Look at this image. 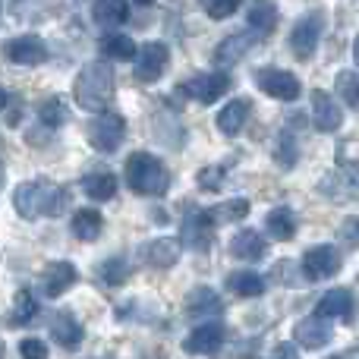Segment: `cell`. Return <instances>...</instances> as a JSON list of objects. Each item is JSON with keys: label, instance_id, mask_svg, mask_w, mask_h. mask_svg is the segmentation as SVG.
<instances>
[{"label": "cell", "instance_id": "9a60e30c", "mask_svg": "<svg viewBox=\"0 0 359 359\" xmlns=\"http://www.w3.org/2000/svg\"><path fill=\"white\" fill-rule=\"evenodd\" d=\"M76 278H79V274H76V268L69 265V262H50L41 274V287L48 297H60V293H67L69 287L76 284Z\"/></svg>", "mask_w": 359, "mask_h": 359}, {"label": "cell", "instance_id": "ab89813d", "mask_svg": "<svg viewBox=\"0 0 359 359\" xmlns=\"http://www.w3.org/2000/svg\"><path fill=\"white\" fill-rule=\"evenodd\" d=\"M4 107H6V92L0 88V111H4Z\"/></svg>", "mask_w": 359, "mask_h": 359}, {"label": "cell", "instance_id": "ac0fdd59", "mask_svg": "<svg viewBox=\"0 0 359 359\" xmlns=\"http://www.w3.org/2000/svg\"><path fill=\"white\" fill-rule=\"evenodd\" d=\"M249 111H252V104H249L246 98H233L230 104H224L221 111H217V130H221L224 136H236V133L243 130V123H246Z\"/></svg>", "mask_w": 359, "mask_h": 359}, {"label": "cell", "instance_id": "836d02e7", "mask_svg": "<svg viewBox=\"0 0 359 359\" xmlns=\"http://www.w3.org/2000/svg\"><path fill=\"white\" fill-rule=\"evenodd\" d=\"M274 158H278L280 168H293L297 164V145H293L290 133H280L278 145H274Z\"/></svg>", "mask_w": 359, "mask_h": 359}, {"label": "cell", "instance_id": "4316f807", "mask_svg": "<svg viewBox=\"0 0 359 359\" xmlns=\"http://www.w3.org/2000/svg\"><path fill=\"white\" fill-rule=\"evenodd\" d=\"M227 287L236 297H262L265 293V278L255 271H233L227 278Z\"/></svg>", "mask_w": 359, "mask_h": 359}, {"label": "cell", "instance_id": "f1b7e54d", "mask_svg": "<svg viewBox=\"0 0 359 359\" xmlns=\"http://www.w3.org/2000/svg\"><path fill=\"white\" fill-rule=\"evenodd\" d=\"M101 54L107 60H136V41L130 35H104L101 38Z\"/></svg>", "mask_w": 359, "mask_h": 359}, {"label": "cell", "instance_id": "cb8c5ba5", "mask_svg": "<svg viewBox=\"0 0 359 359\" xmlns=\"http://www.w3.org/2000/svg\"><path fill=\"white\" fill-rule=\"evenodd\" d=\"M82 192L88 198H95V202H107V198L117 196V177L107 174V170L88 174V177H82Z\"/></svg>", "mask_w": 359, "mask_h": 359}, {"label": "cell", "instance_id": "30bf717a", "mask_svg": "<svg viewBox=\"0 0 359 359\" xmlns=\"http://www.w3.org/2000/svg\"><path fill=\"white\" fill-rule=\"evenodd\" d=\"M293 337H297V344H303L306 350H318V347H328L331 344L334 328H331L328 316H309L293 328Z\"/></svg>", "mask_w": 359, "mask_h": 359}, {"label": "cell", "instance_id": "ba28073f", "mask_svg": "<svg viewBox=\"0 0 359 359\" xmlns=\"http://www.w3.org/2000/svg\"><path fill=\"white\" fill-rule=\"evenodd\" d=\"M136 79L139 82H158L161 79V73L168 69V60H170V54H168V44H161V41H149L142 48V54L136 50Z\"/></svg>", "mask_w": 359, "mask_h": 359}, {"label": "cell", "instance_id": "e0dca14e", "mask_svg": "<svg viewBox=\"0 0 359 359\" xmlns=\"http://www.w3.org/2000/svg\"><path fill=\"white\" fill-rule=\"evenodd\" d=\"M265 236H259V230H240V233L230 240V255L243 262H259L265 255Z\"/></svg>", "mask_w": 359, "mask_h": 359}, {"label": "cell", "instance_id": "8d00e7d4", "mask_svg": "<svg viewBox=\"0 0 359 359\" xmlns=\"http://www.w3.org/2000/svg\"><path fill=\"white\" fill-rule=\"evenodd\" d=\"M224 168H205L202 174H198V186H202V189H208V192H215V189H221L224 186Z\"/></svg>", "mask_w": 359, "mask_h": 359}, {"label": "cell", "instance_id": "5b68a950", "mask_svg": "<svg viewBox=\"0 0 359 359\" xmlns=\"http://www.w3.org/2000/svg\"><path fill=\"white\" fill-rule=\"evenodd\" d=\"M255 82H259V88L265 95H271V98L278 101H297L299 98V79L293 73H287V69H259L255 73Z\"/></svg>", "mask_w": 359, "mask_h": 359}, {"label": "cell", "instance_id": "4dcf8cb0", "mask_svg": "<svg viewBox=\"0 0 359 359\" xmlns=\"http://www.w3.org/2000/svg\"><path fill=\"white\" fill-rule=\"evenodd\" d=\"M35 312H38L35 297H32L29 290H19L16 293V303H13V318H10V322L13 325H29L32 318H35Z\"/></svg>", "mask_w": 359, "mask_h": 359}, {"label": "cell", "instance_id": "d4e9b609", "mask_svg": "<svg viewBox=\"0 0 359 359\" xmlns=\"http://www.w3.org/2000/svg\"><path fill=\"white\" fill-rule=\"evenodd\" d=\"M265 230L274 236V240H293V233H297V221H293V211L290 208H274L268 211L265 217Z\"/></svg>", "mask_w": 359, "mask_h": 359}, {"label": "cell", "instance_id": "d6986e66", "mask_svg": "<svg viewBox=\"0 0 359 359\" xmlns=\"http://www.w3.org/2000/svg\"><path fill=\"white\" fill-rule=\"evenodd\" d=\"M318 316L350 322V318H353V293H350V290H331V293H325L322 303H318Z\"/></svg>", "mask_w": 359, "mask_h": 359}, {"label": "cell", "instance_id": "1f68e13d", "mask_svg": "<svg viewBox=\"0 0 359 359\" xmlns=\"http://www.w3.org/2000/svg\"><path fill=\"white\" fill-rule=\"evenodd\" d=\"M337 95L344 98V104L356 107L359 104V73H350V69H344V73H337Z\"/></svg>", "mask_w": 359, "mask_h": 359}, {"label": "cell", "instance_id": "7bdbcfd3", "mask_svg": "<svg viewBox=\"0 0 359 359\" xmlns=\"http://www.w3.org/2000/svg\"><path fill=\"white\" fill-rule=\"evenodd\" d=\"M0 356H4V347H0Z\"/></svg>", "mask_w": 359, "mask_h": 359}, {"label": "cell", "instance_id": "603a6c76", "mask_svg": "<svg viewBox=\"0 0 359 359\" xmlns=\"http://www.w3.org/2000/svg\"><path fill=\"white\" fill-rule=\"evenodd\" d=\"M101 230H104V217H101V211L79 208L73 215V236H79V240H86V243L98 240Z\"/></svg>", "mask_w": 359, "mask_h": 359}, {"label": "cell", "instance_id": "52a82bcc", "mask_svg": "<svg viewBox=\"0 0 359 359\" xmlns=\"http://www.w3.org/2000/svg\"><path fill=\"white\" fill-rule=\"evenodd\" d=\"M341 271V255L334 246H312L303 255V274L309 280H328Z\"/></svg>", "mask_w": 359, "mask_h": 359}, {"label": "cell", "instance_id": "7a4b0ae2", "mask_svg": "<svg viewBox=\"0 0 359 359\" xmlns=\"http://www.w3.org/2000/svg\"><path fill=\"white\" fill-rule=\"evenodd\" d=\"M114 98V69L111 63L98 60L88 63L79 76H76V101L86 111H104Z\"/></svg>", "mask_w": 359, "mask_h": 359}, {"label": "cell", "instance_id": "8fae6325", "mask_svg": "<svg viewBox=\"0 0 359 359\" xmlns=\"http://www.w3.org/2000/svg\"><path fill=\"white\" fill-rule=\"evenodd\" d=\"M180 236L189 249H208L211 236H215V224H211L208 211H189L183 217V227H180Z\"/></svg>", "mask_w": 359, "mask_h": 359}, {"label": "cell", "instance_id": "44dd1931", "mask_svg": "<svg viewBox=\"0 0 359 359\" xmlns=\"http://www.w3.org/2000/svg\"><path fill=\"white\" fill-rule=\"evenodd\" d=\"M50 337H54L60 347H79L82 341V325L76 322L69 312H57L50 318Z\"/></svg>", "mask_w": 359, "mask_h": 359}, {"label": "cell", "instance_id": "f35d334b", "mask_svg": "<svg viewBox=\"0 0 359 359\" xmlns=\"http://www.w3.org/2000/svg\"><path fill=\"white\" fill-rule=\"evenodd\" d=\"M19 353L44 359V356H48V344H41V341H22V344H19Z\"/></svg>", "mask_w": 359, "mask_h": 359}, {"label": "cell", "instance_id": "d6a6232c", "mask_svg": "<svg viewBox=\"0 0 359 359\" xmlns=\"http://www.w3.org/2000/svg\"><path fill=\"white\" fill-rule=\"evenodd\" d=\"M38 117H41V123H48V126H60L63 120H67V107H63L60 98H48L41 104V111H38Z\"/></svg>", "mask_w": 359, "mask_h": 359}, {"label": "cell", "instance_id": "e575fe53", "mask_svg": "<svg viewBox=\"0 0 359 359\" xmlns=\"http://www.w3.org/2000/svg\"><path fill=\"white\" fill-rule=\"evenodd\" d=\"M202 6H205V13H208L211 19H227V16H233V13L240 10L243 0H202Z\"/></svg>", "mask_w": 359, "mask_h": 359}, {"label": "cell", "instance_id": "b9f144b4", "mask_svg": "<svg viewBox=\"0 0 359 359\" xmlns=\"http://www.w3.org/2000/svg\"><path fill=\"white\" fill-rule=\"evenodd\" d=\"M136 4H151V0H136Z\"/></svg>", "mask_w": 359, "mask_h": 359}, {"label": "cell", "instance_id": "7c38bea8", "mask_svg": "<svg viewBox=\"0 0 359 359\" xmlns=\"http://www.w3.org/2000/svg\"><path fill=\"white\" fill-rule=\"evenodd\" d=\"M259 41V35H255V29H249V32H233V35H227L221 44H217V50H215V60L217 63H224V67H230V63H236V60H243V57L252 50V44Z\"/></svg>", "mask_w": 359, "mask_h": 359}, {"label": "cell", "instance_id": "6da1fadb", "mask_svg": "<svg viewBox=\"0 0 359 359\" xmlns=\"http://www.w3.org/2000/svg\"><path fill=\"white\" fill-rule=\"evenodd\" d=\"M69 196L63 189H57L50 180H25V183L16 186V196H13V205L16 211L32 221L38 215H60L67 208Z\"/></svg>", "mask_w": 359, "mask_h": 359}, {"label": "cell", "instance_id": "d590c367", "mask_svg": "<svg viewBox=\"0 0 359 359\" xmlns=\"http://www.w3.org/2000/svg\"><path fill=\"white\" fill-rule=\"evenodd\" d=\"M101 278H104V284H120V280L126 278L123 259H107L104 265H101Z\"/></svg>", "mask_w": 359, "mask_h": 359}, {"label": "cell", "instance_id": "9c48e42d", "mask_svg": "<svg viewBox=\"0 0 359 359\" xmlns=\"http://www.w3.org/2000/svg\"><path fill=\"white\" fill-rule=\"evenodd\" d=\"M318 38H322V19L316 13L303 16L297 25H293V35H290V48L299 60H309L318 48Z\"/></svg>", "mask_w": 359, "mask_h": 359}, {"label": "cell", "instance_id": "74e56055", "mask_svg": "<svg viewBox=\"0 0 359 359\" xmlns=\"http://www.w3.org/2000/svg\"><path fill=\"white\" fill-rule=\"evenodd\" d=\"M341 240L347 243V246H359V217H344L341 224Z\"/></svg>", "mask_w": 359, "mask_h": 359}, {"label": "cell", "instance_id": "f546056e", "mask_svg": "<svg viewBox=\"0 0 359 359\" xmlns=\"http://www.w3.org/2000/svg\"><path fill=\"white\" fill-rule=\"evenodd\" d=\"M149 259L155 262L158 268H170L180 259V243L177 240H155L149 249Z\"/></svg>", "mask_w": 359, "mask_h": 359}, {"label": "cell", "instance_id": "83f0119b", "mask_svg": "<svg viewBox=\"0 0 359 359\" xmlns=\"http://www.w3.org/2000/svg\"><path fill=\"white\" fill-rule=\"evenodd\" d=\"M205 211H208L211 224H215V227H221V224L243 221V217L249 215V202H246V198H230V202L215 205V208H205Z\"/></svg>", "mask_w": 359, "mask_h": 359}, {"label": "cell", "instance_id": "2e32d148", "mask_svg": "<svg viewBox=\"0 0 359 359\" xmlns=\"http://www.w3.org/2000/svg\"><path fill=\"white\" fill-rule=\"evenodd\" d=\"M312 114H316V126L325 133H334L344 120V111L328 92H312Z\"/></svg>", "mask_w": 359, "mask_h": 359}, {"label": "cell", "instance_id": "8992f818", "mask_svg": "<svg viewBox=\"0 0 359 359\" xmlns=\"http://www.w3.org/2000/svg\"><path fill=\"white\" fill-rule=\"evenodd\" d=\"M227 88H230L227 73H198L183 82V92L189 95V98L202 101V104H215L221 95H227Z\"/></svg>", "mask_w": 359, "mask_h": 359}, {"label": "cell", "instance_id": "ffe728a7", "mask_svg": "<svg viewBox=\"0 0 359 359\" xmlns=\"http://www.w3.org/2000/svg\"><path fill=\"white\" fill-rule=\"evenodd\" d=\"M92 16L104 29H117V25H123L130 19V6H126V0H95Z\"/></svg>", "mask_w": 359, "mask_h": 359}, {"label": "cell", "instance_id": "5bb4252c", "mask_svg": "<svg viewBox=\"0 0 359 359\" xmlns=\"http://www.w3.org/2000/svg\"><path fill=\"white\" fill-rule=\"evenodd\" d=\"M224 334H227V331H224L221 322L198 325V328L183 341V350L186 353H211V350H217L224 344Z\"/></svg>", "mask_w": 359, "mask_h": 359}, {"label": "cell", "instance_id": "60d3db41", "mask_svg": "<svg viewBox=\"0 0 359 359\" xmlns=\"http://www.w3.org/2000/svg\"><path fill=\"white\" fill-rule=\"evenodd\" d=\"M353 57H356V63H359V38H356V44H353Z\"/></svg>", "mask_w": 359, "mask_h": 359}, {"label": "cell", "instance_id": "4fadbf2b", "mask_svg": "<svg viewBox=\"0 0 359 359\" xmlns=\"http://www.w3.org/2000/svg\"><path fill=\"white\" fill-rule=\"evenodd\" d=\"M6 57H10L13 63H19V67H35V63H41L44 57H48V48H44L41 38L22 35L6 44Z\"/></svg>", "mask_w": 359, "mask_h": 359}, {"label": "cell", "instance_id": "277c9868", "mask_svg": "<svg viewBox=\"0 0 359 359\" xmlns=\"http://www.w3.org/2000/svg\"><path fill=\"white\" fill-rule=\"evenodd\" d=\"M123 136H126V120L117 111H107V107L98 111V117L88 126V142L98 151H117Z\"/></svg>", "mask_w": 359, "mask_h": 359}, {"label": "cell", "instance_id": "7402d4cb", "mask_svg": "<svg viewBox=\"0 0 359 359\" xmlns=\"http://www.w3.org/2000/svg\"><path fill=\"white\" fill-rule=\"evenodd\" d=\"M221 309H224V303L211 287H196V290L189 293V299H186V312L196 318L198 316H217Z\"/></svg>", "mask_w": 359, "mask_h": 359}, {"label": "cell", "instance_id": "484cf974", "mask_svg": "<svg viewBox=\"0 0 359 359\" xmlns=\"http://www.w3.org/2000/svg\"><path fill=\"white\" fill-rule=\"evenodd\" d=\"M246 16H249V29L262 32V35H268L278 25V10H274L271 0H252Z\"/></svg>", "mask_w": 359, "mask_h": 359}, {"label": "cell", "instance_id": "3957f363", "mask_svg": "<svg viewBox=\"0 0 359 359\" xmlns=\"http://www.w3.org/2000/svg\"><path fill=\"white\" fill-rule=\"evenodd\" d=\"M126 183L139 196H164L170 186V174L161 164V158L149 155V151H136L126 161Z\"/></svg>", "mask_w": 359, "mask_h": 359}]
</instances>
